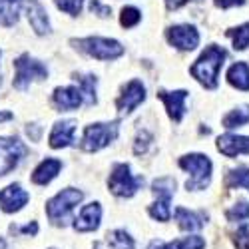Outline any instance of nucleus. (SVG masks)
<instances>
[{
	"mask_svg": "<svg viewBox=\"0 0 249 249\" xmlns=\"http://www.w3.org/2000/svg\"><path fill=\"white\" fill-rule=\"evenodd\" d=\"M215 4L219 8H231V6H241L245 4V0H215Z\"/></svg>",
	"mask_w": 249,
	"mask_h": 249,
	"instance_id": "obj_36",
	"label": "nucleus"
},
{
	"mask_svg": "<svg viewBox=\"0 0 249 249\" xmlns=\"http://www.w3.org/2000/svg\"><path fill=\"white\" fill-rule=\"evenodd\" d=\"M52 100L58 110H76V108H80V104L84 102V96H82L80 88L66 86V88H56Z\"/></svg>",
	"mask_w": 249,
	"mask_h": 249,
	"instance_id": "obj_16",
	"label": "nucleus"
},
{
	"mask_svg": "<svg viewBox=\"0 0 249 249\" xmlns=\"http://www.w3.org/2000/svg\"><path fill=\"white\" fill-rule=\"evenodd\" d=\"M14 88L18 90H26L30 86L32 80H44L48 78V70L42 62H38L34 58H30V54H22L14 60Z\"/></svg>",
	"mask_w": 249,
	"mask_h": 249,
	"instance_id": "obj_7",
	"label": "nucleus"
},
{
	"mask_svg": "<svg viewBox=\"0 0 249 249\" xmlns=\"http://www.w3.org/2000/svg\"><path fill=\"white\" fill-rule=\"evenodd\" d=\"M146 100V88L140 80H132L130 84L124 88L122 96L116 100V108L122 112V114H130L134 108H138L140 104Z\"/></svg>",
	"mask_w": 249,
	"mask_h": 249,
	"instance_id": "obj_10",
	"label": "nucleus"
},
{
	"mask_svg": "<svg viewBox=\"0 0 249 249\" xmlns=\"http://www.w3.org/2000/svg\"><path fill=\"white\" fill-rule=\"evenodd\" d=\"M179 168L192 174V178L185 181V190L188 192H197L205 190L212 181V160L203 154H188L179 158Z\"/></svg>",
	"mask_w": 249,
	"mask_h": 249,
	"instance_id": "obj_2",
	"label": "nucleus"
},
{
	"mask_svg": "<svg viewBox=\"0 0 249 249\" xmlns=\"http://www.w3.org/2000/svg\"><path fill=\"white\" fill-rule=\"evenodd\" d=\"M60 168H62V161L60 160L46 158L44 161H40V165L32 172V183H36V185L50 183L60 174Z\"/></svg>",
	"mask_w": 249,
	"mask_h": 249,
	"instance_id": "obj_18",
	"label": "nucleus"
},
{
	"mask_svg": "<svg viewBox=\"0 0 249 249\" xmlns=\"http://www.w3.org/2000/svg\"><path fill=\"white\" fill-rule=\"evenodd\" d=\"M225 60V50L212 44L207 46L201 56L196 60V64L190 68L192 76L199 82L205 88H215L217 86V76H219V68L223 66Z\"/></svg>",
	"mask_w": 249,
	"mask_h": 249,
	"instance_id": "obj_1",
	"label": "nucleus"
},
{
	"mask_svg": "<svg viewBox=\"0 0 249 249\" xmlns=\"http://www.w3.org/2000/svg\"><path fill=\"white\" fill-rule=\"evenodd\" d=\"M82 197H84V194H82L80 190H74V188L62 190L60 194H56L52 199L46 201L48 219L54 225H66L68 219H70V213L74 212V207L82 201Z\"/></svg>",
	"mask_w": 249,
	"mask_h": 249,
	"instance_id": "obj_3",
	"label": "nucleus"
},
{
	"mask_svg": "<svg viewBox=\"0 0 249 249\" xmlns=\"http://www.w3.org/2000/svg\"><path fill=\"white\" fill-rule=\"evenodd\" d=\"M118 136V122H108V124H90L84 130L82 136L80 148L86 152H98L102 148H106L108 143H112Z\"/></svg>",
	"mask_w": 249,
	"mask_h": 249,
	"instance_id": "obj_6",
	"label": "nucleus"
},
{
	"mask_svg": "<svg viewBox=\"0 0 249 249\" xmlns=\"http://www.w3.org/2000/svg\"><path fill=\"white\" fill-rule=\"evenodd\" d=\"M0 249H6V243H4V239H0Z\"/></svg>",
	"mask_w": 249,
	"mask_h": 249,
	"instance_id": "obj_40",
	"label": "nucleus"
},
{
	"mask_svg": "<svg viewBox=\"0 0 249 249\" xmlns=\"http://www.w3.org/2000/svg\"><path fill=\"white\" fill-rule=\"evenodd\" d=\"M24 0H0V26H14L18 22V12Z\"/></svg>",
	"mask_w": 249,
	"mask_h": 249,
	"instance_id": "obj_22",
	"label": "nucleus"
},
{
	"mask_svg": "<svg viewBox=\"0 0 249 249\" xmlns=\"http://www.w3.org/2000/svg\"><path fill=\"white\" fill-rule=\"evenodd\" d=\"M150 140H152V136L146 132V130H142L140 134H138V138H136V143H134V154H143L148 150V146H150Z\"/></svg>",
	"mask_w": 249,
	"mask_h": 249,
	"instance_id": "obj_34",
	"label": "nucleus"
},
{
	"mask_svg": "<svg viewBox=\"0 0 249 249\" xmlns=\"http://www.w3.org/2000/svg\"><path fill=\"white\" fill-rule=\"evenodd\" d=\"M165 36H168V42L172 46H176L178 50H194L199 44V32L192 24L170 26L168 32H165Z\"/></svg>",
	"mask_w": 249,
	"mask_h": 249,
	"instance_id": "obj_9",
	"label": "nucleus"
},
{
	"mask_svg": "<svg viewBox=\"0 0 249 249\" xmlns=\"http://www.w3.org/2000/svg\"><path fill=\"white\" fill-rule=\"evenodd\" d=\"M100 221H102V207L100 203H88L80 210V215L74 219V230L76 231H94L100 227Z\"/></svg>",
	"mask_w": 249,
	"mask_h": 249,
	"instance_id": "obj_12",
	"label": "nucleus"
},
{
	"mask_svg": "<svg viewBox=\"0 0 249 249\" xmlns=\"http://www.w3.org/2000/svg\"><path fill=\"white\" fill-rule=\"evenodd\" d=\"M24 152V143L18 138H0V178L16 168Z\"/></svg>",
	"mask_w": 249,
	"mask_h": 249,
	"instance_id": "obj_8",
	"label": "nucleus"
},
{
	"mask_svg": "<svg viewBox=\"0 0 249 249\" xmlns=\"http://www.w3.org/2000/svg\"><path fill=\"white\" fill-rule=\"evenodd\" d=\"M150 215L158 221H168L170 215H172V210H170V201H156L150 205Z\"/></svg>",
	"mask_w": 249,
	"mask_h": 249,
	"instance_id": "obj_31",
	"label": "nucleus"
},
{
	"mask_svg": "<svg viewBox=\"0 0 249 249\" xmlns=\"http://www.w3.org/2000/svg\"><path fill=\"white\" fill-rule=\"evenodd\" d=\"M217 150L227 158H235L239 154H249V136H237V134L219 136Z\"/></svg>",
	"mask_w": 249,
	"mask_h": 249,
	"instance_id": "obj_13",
	"label": "nucleus"
},
{
	"mask_svg": "<svg viewBox=\"0 0 249 249\" xmlns=\"http://www.w3.org/2000/svg\"><path fill=\"white\" fill-rule=\"evenodd\" d=\"M152 192L158 197V201H172L176 194V179L172 178H160L152 183Z\"/></svg>",
	"mask_w": 249,
	"mask_h": 249,
	"instance_id": "obj_23",
	"label": "nucleus"
},
{
	"mask_svg": "<svg viewBox=\"0 0 249 249\" xmlns=\"http://www.w3.org/2000/svg\"><path fill=\"white\" fill-rule=\"evenodd\" d=\"M233 243L237 249H249V223L241 225L233 235Z\"/></svg>",
	"mask_w": 249,
	"mask_h": 249,
	"instance_id": "obj_33",
	"label": "nucleus"
},
{
	"mask_svg": "<svg viewBox=\"0 0 249 249\" xmlns=\"http://www.w3.org/2000/svg\"><path fill=\"white\" fill-rule=\"evenodd\" d=\"M158 96L165 104V110H168L170 118L179 122L183 118V114H185V98H188V92H185V90H176V92L161 90Z\"/></svg>",
	"mask_w": 249,
	"mask_h": 249,
	"instance_id": "obj_14",
	"label": "nucleus"
},
{
	"mask_svg": "<svg viewBox=\"0 0 249 249\" xmlns=\"http://www.w3.org/2000/svg\"><path fill=\"white\" fill-rule=\"evenodd\" d=\"M225 217L230 219V221H233V223L249 219V203H247L245 199H237V201L230 207V210L225 212Z\"/></svg>",
	"mask_w": 249,
	"mask_h": 249,
	"instance_id": "obj_28",
	"label": "nucleus"
},
{
	"mask_svg": "<svg viewBox=\"0 0 249 249\" xmlns=\"http://www.w3.org/2000/svg\"><path fill=\"white\" fill-rule=\"evenodd\" d=\"M54 2H56V6L60 10H64V12L72 14V16H76V14H80L82 2H84V0H54Z\"/></svg>",
	"mask_w": 249,
	"mask_h": 249,
	"instance_id": "obj_32",
	"label": "nucleus"
},
{
	"mask_svg": "<svg viewBox=\"0 0 249 249\" xmlns=\"http://www.w3.org/2000/svg\"><path fill=\"white\" fill-rule=\"evenodd\" d=\"M245 124H249V106H247V104H245V106H239V108L231 110L230 114L223 118V126L227 130L241 128V126H245Z\"/></svg>",
	"mask_w": 249,
	"mask_h": 249,
	"instance_id": "obj_25",
	"label": "nucleus"
},
{
	"mask_svg": "<svg viewBox=\"0 0 249 249\" xmlns=\"http://www.w3.org/2000/svg\"><path fill=\"white\" fill-rule=\"evenodd\" d=\"M108 247L110 249H136V243L132 239V235L126 230H114L106 235Z\"/></svg>",
	"mask_w": 249,
	"mask_h": 249,
	"instance_id": "obj_24",
	"label": "nucleus"
},
{
	"mask_svg": "<svg viewBox=\"0 0 249 249\" xmlns=\"http://www.w3.org/2000/svg\"><path fill=\"white\" fill-rule=\"evenodd\" d=\"M28 197L30 196L20 188L18 183H12L0 192V207H2V212H6V213H14L26 205Z\"/></svg>",
	"mask_w": 249,
	"mask_h": 249,
	"instance_id": "obj_11",
	"label": "nucleus"
},
{
	"mask_svg": "<svg viewBox=\"0 0 249 249\" xmlns=\"http://www.w3.org/2000/svg\"><path fill=\"white\" fill-rule=\"evenodd\" d=\"M205 247V239L199 235H192V237H183L172 243H163V241H152L148 245V249H203Z\"/></svg>",
	"mask_w": 249,
	"mask_h": 249,
	"instance_id": "obj_20",
	"label": "nucleus"
},
{
	"mask_svg": "<svg viewBox=\"0 0 249 249\" xmlns=\"http://www.w3.org/2000/svg\"><path fill=\"white\" fill-rule=\"evenodd\" d=\"M225 183L227 188H245L249 192V170L247 168H235L227 174L225 178Z\"/></svg>",
	"mask_w": 249,
	"mask_h": 249,
	"instance_id": "obj_27",
	"label": "nucleus"
},
{
	"mask_svg": "<svg viewBox=\"0 0 249 249\" xmlns=\"http://www.w3.org/2000/svg\"><path fill=\"white\" fill-rule=\"evenodd\" d=\"M140 20H142V12H140L138 8H134V6H126V8L122 10L120 24H122L124 28H132V26H136Z\"/></svg>",
	"mask_w": 249,
	"mask_h": 249,
	"instance_id": "obj_30",
	"label": "nucleus"
},
{
	"mask_svg": "<svg viewBox=\"0 0 249 249\" xmlns=\"http://www.w3.org/2000/svg\"><path fill=\"white\" fill-rule=\"evenodd\" d=\"M176 221H178L181 231H197L203 227L205 217L199 215V213H194L190 210H185V207H178L176 210Z\"/></svg>",
	"mask_w": 249,
	"mask_h": 249,
	"instance_id": "obj_19",
	"label": "nucleus"
},
{
	"mask_svg": "<svg viewBox=\"0 0 249 249\" xmlns=\"http://www.w3.org/2000/svg\"><path fill=\"white\" fill-rule=\"evenodd\" d=\"M227 82L237 90H243V92L249 90V66L245 62H235V64L227 70Z\"/></svg>",
	"mask_w": 249,
	"mask_h": 249,
	"instance_id": "obj_21",
	"label": "nucleus"
},
{
	"mask_svg": "<svg viewBox=\"0 0 249 249\" xmlns=\"http://www.w3.org/2000/svg\"><path fill=\"white\" fill-rule=\"evenodd\" d=\"M26 12H28V22L34 28V32L38 36H44L50 32V24H48V14L46 8L38 2V0H30L26 2Z\"/></svg>",
	"mask_w": 249,
	"mask_h": 249,
	"instance_id": "obj_17",
	"label": "nucleus"
},
{
	"mask_svg": "<svg viewBox=\"0 0 249 249\" xmlns=\"http://www.w3.org/2000/svg\"><path fill=\"white\" fill-rule=\"evenodd\" d=\"M90 8H92V12H96L98 16H110V8L108 6H102L100 4V0H92V2H90Z\"/></svg>",
	"mask_w": 249,
	"mask_h": 249,
	"instance_id": "obj_35",
	"label": "nucleus"
},
{
	"mask_svg": "<svg viewBox=\"0 0 249 249\" xmlns=\"http://www.w3.org/2000/svg\"><path fill=\"white\" fill-rule=\"evenodd\" d=\"M0 56H2V52H0Z\"/></svg>",
	"mask_w": 249,
	"mask_h": 249,
	"instance_id": "obj_41",
	"label": "nucleus"
},
{
	"mask_svg": "<svg viewBox=\"0 0 249 249\" xmlns=\"http://www.w3.org/2000/svg\"><path fill=\"white\" fill-rule=\"evenodd\" d=\"M74 132H76V122L64 120L54 124V128L50 132V148H66L74 142Z\"/></svg>",
	"mask_w": 249,
	"mask_h": 249,
	"instance_id": "obj_15",
	"label": "nucleus"
},
{
	"mask_svg": "<svg viewBox=\"0 0 249 249\" xmlns=\"http://www.w3.org/2000/svg\"><path fill=\"white\" fill-rule=\"evenodd\" d=\"M16 231H20V233H30V235H36V231H38V223L36 221H32L30 225H24V227H18Z\"/></svg>",
	"mask_w": 249,
	"mask_h": 249,
	"instance_id": "obj_37",
	"label": "nucleus"
},
{
	"mask_svg": "<svg viewBox=\"0 0 249 249\" xmlns=\"http://www.w3.org/2000/svg\"><path fill=\"white\" fill-rule=\"evenodd\" d=\"M227 34L233 38V48L235 50H245L249 46V22L237 26L235 30H230Z\"/></svg>",
	"mask_w": 249,
	"mask_h": 249,
	"instance_id": "obj_29",
	"label": "nucleus"
},
{
	"mask_svg": "<svg viewBox=\"0 0 249 249\" xmlns=\"http://www.w3.org/2000/svg\"><path fill=\"white\" fill-rule=\"evenodd\" d=\"M140 185H143V178L142 176H134L130 172V165L128 163H116L114 170L110 174L108 179V188L114 196L118 197H132Z\"/></svg>",
	"mask_w": 249,
	"mask_h": 249,
	"instance_id": "obj_5",
	"label": "nucleus"
},
{
	"mask_svg": "<svg viewBox=\"0 0 249 249\" xmlns=\"http://www.w3.org/2000/svg\"><path fill=\"white\" fill-rule=\"evenodd\" d=\"M8 120H12L10 112H0V122H8Z\"/></svg>",
	"mask_w": 249,
	"mask_h": 249,
	"instance_id": "obj_39",
	"label": "nucleus"
},
{
	"mask_svg": "<svg viewBox=\"0 0 249 249\" xmlns=\"http://www.w3.org/2000/svg\"><path fill=\"white\" fill-rule=\"evenodd\" d=\"M188 0H165V6H168V10H176L179 6H183Z\"/></svg>",
	"mask_w": 249,
	"mask_h": 249,
	"instance_id": "obj_38",
	"label": "nucleus"
},
{
	"mask_svg": "<svg viewBox=\"0 0 249 249\" xmlns=\"http://www.w3.org/2000/svg\"><path fill=\"white\" fill-rule=\"evenodd\" d=\"M72 44L86 52L98 60H114L118 56L124 54V46L118 40H110V38H100V36H90V38H80V40H72Z\"/></svg>",
	"mask_w": 249,
	"mask_h": 249,
	"instance_id": "obj_4",
	"label": "nucleus"
},
{
	"mask_svg": "<svg viewBox=\"0 0 249 249\" xmlns=\"http://www.w3.org/2000/svg\"><path fill=\"white\" fill-rule=\"evenodd\" d=\"M74 80L78 82V88L82 92V96H84L86 104H96V76H74Z\"/></svg>",
	"mask_w": 249,
	"mask_h": 249,
	"instance_id": "obj_26",
	"label": "nucleus"
}]
</instances>
